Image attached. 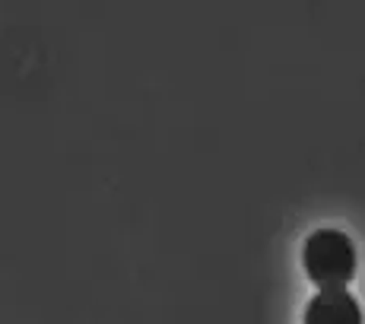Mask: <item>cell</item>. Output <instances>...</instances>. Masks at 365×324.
<instances>
[{"label": "cell", "instance_id": "cell-1", "mask_svg": "<svg viewBox=\"0 0 365 324\" xmlns=\"http://www.w3.org/2000/svg\"><path fill=\"white\" fill-rule=\"evenodd\" d=\"M302 267L318 290H346L359 270V251L343 229L321 226L302 245Z\"/></svg>", "mask_w": 365, "mask_h": 324}, {"label": "cell", "instance_id": "cell-2", "mask_svg": "<svg viewBox=\"0 0 365 324\" xmlns=\"http://www.w3.org/2000/svg\"><path fill=\"white\" fill-rule=\"evenodd\" d=\"M302 324H365V315L349 290H318L308 299Z\"/></svg>", "mask_w": 365, "mask_h": 324}]
</instances>
